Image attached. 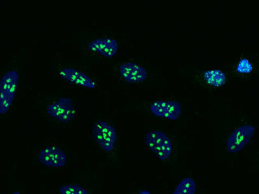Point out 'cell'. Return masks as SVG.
Instances as JSON below:
<instances>
[{
	"label": "cell",
	"instance_id": "6da1fadb",
	"mask_svg": "<svg viewBox=\"0 0 259 194\" xmlns=\"http://www.w3.org/2000/svg\"><path fill=\"white\" fill-rule=\"evenodd\" d=\"M19 81L17 71L12 70L5 74L0 80V113L6 114L11 106L16 92Z\"/></svg>",
	"mask_w": 259,
	"mask_h": 194
},
{
	"label": "cell",
	"instance_id": "7a4b0ae2",
	"mask_svg": "<svg viewBox=\"0 0 259 194\" xmlns=\"http://www.w3.org/2000/svg\"><path fill=\"white\" fill-rule=\"evenodd\" d=\"M147 146L161 160L167 159L172 151V144L169 137L163 132L153 130L147 133L145 136Z\"/></svg>",
	"mask_w": 259,
	"mask_h": 194
},
{
	"label": "cell",
	"instance_id": "3957f363",
	"mask_svg": "<svg viewBox=\"0 0 259 194\" xmlns=\"http://www.w3.org/2000/svg\"><path fill=\"white\" fill-rule=\"evenodd\" d=\"M93 136L104 150L111 151L114 146L116 134L114 128L104 121L94 123L92 128Z\"/></svg>",
	"mask_w": 259,
	"mask_h": 194
},
{
	"label": "cell",
	"instance_id": "277c9868",
	"mask_svg": "<svg viewBox=\"0 0 259 194\" xmlns=\"http://www.w3.org/2000/svg\"><path fill=\"white\" fill-rule=\"evenodd\" d=\"M254 127L252 125H244L236 128L230 135L227 142V150L231 153L241 151L251 139Z\"/></svg>",
	"mask_w": 259,
	"mask_h": 194
},
{
	"label": "cell",
	"instance_id": "5b68a950",
	"mask_svg": "<svg viewBox=\"0 0 259 194\" xmlns=\"http://www.w3.org/2000/svg\"><path fill=\"white\" fill-rule=\"evenodd\" d=\"M47 112L51 117L58 121L66 123L72 120L75 115L72 101L67 98H61L56 102L50 105Z\"/></svg>",
	"mask_w": 259,
	"mask_h": 194
},
{
	"label": "cell",
	"instance_id": "8992f818",
	"mask_svg": "<svg viewBox=\"0 0 259 194\" xmlns=\"http://www.w3.org/2000/svg\"><path fill=\"white\" fill-rule=\"evenodd\" d=\"M150 110L156 116L170 120L178 119L181 113L180 105L175 101H157L151 104Z\"/></svg>",
	"mask_w": 259,
	"mask_h": 194
},
{
	"label": "cell",
	"instance_id": "52a82bcc",
	"mask_svg": "<svg viewBox=\"0 0 259 194\" xmlns=\"http://www.w3.org/2000/svg\"><path fill=\"white\" fill-rule=\"evenodd\" d=\"M40 162L44 165L52 167L63 166L66 163V156L59 148L50 146L42 150L38 155Z\"/></svg>",
	"mask_w": 259,
	"mask_h": 194
},
{
	"label": "cell",
	"instance_id": "ba28073f",
	"mask_svg": "<svg viewBox=\"0 0 259 194\" xmlns=\"http://www.w3.org/2000/svg\"><path fill=\"white\" fill-rule=\"evenodd\" d=\"M120 73L125 80L131 82L142 81L147 77V72L140 65L128 62L122 64L119 68Z\"/></svg>",
	"mask_w": 259,
	"mask_h": 194
},
{
	"label": "cell",
	"instance_id": "9c48e42d",
	"mask_svg": "<svg viewBox=\"0 0 259 194\" xmlns=\"http://www.w3.org/2000/svg\"><path fill=\"white\" fill-rule=\"evenodd\" d=\"M59 74L68 82L88 88H94L95 87L93 80L78 70L70 68H64L60 71Z\"/></svg>",
	"mask_w": 259,
	"mask_h": 194
},
{
	"label": "cell",
	"instance_id": "30bf717a",
	"mask_svg": "<svg viewBox=\"0 0 259 194\" xmlns=\"http://www.w3.org/2000/svg\"><path fill=\"white\" fill-rule=\"evenodd\" d=\"M89 46L92 51L100 53L104 57H111L116 53L118 45L114 39L105 38L92 41Z\"/></svg>",
	"mask_w": 259,
	"mask_h": 194
},
{
	"label": "cell",
	"instance_id": "8fae6325",
	"mask_svg": "<svg viewBox=\"0 0 259 194\" xmlns=\"http://www.w3.org/2000/svg\"><path fill=\"white\" fill-rule=\"evenodd\" d=\"M206 81L210 85L214 86H223L226 81V75L219 70H208L204 73Z\"/></svg>",
	"mask_w": 259,
	"mask_h": 194
},
{
	"label": "cell",
	"instance_id": "7c38bea8",
	"mask_svg": "<svg viewBox=\"0 0 259 194\" xmlns=\"http://www.w3.org/2000/svg\"><path fill=\"white\" fill-rule=\"evenodd\" d=\"M196 185L191 177L182 179L174 190L172 194H195Z\"/></svg>",
	"mask_w": 259,
	"mask_h": 194
},
{
	"label": "cell",
	"instance_id": "4fadbf2b",
	"mask_svg": "<svg viewBox=\"0 0 259 194\" xmlns=\"http://www.w3.org/2000/svg\"><path fill=\"white\" fill-rule=\"evenodd\" d=\"M61 194H89L87 190L77 184H66L60 188Z\"/></svg>",
	"mask_w": 259,
	"mask_h": 194
},
{
	"label": "cell",
	"instance_id": "5bb4252c",
	"mask_svg": "<svg viewBox=\"0 0 259 194\" xmlns=\"http://www.w3.org/2000/svg\"><path fill=\"white\" fill-rule=\"evenodd\" d=\"M252 67L251 63L246 59L240 60L237 68V71L240 73H248L251 71Z\"/></svg>",
	"mask_w": 259,
	"mask_h": 194
},
{
	"label": "cell",
	"instance_id": "9a60e30c",
	"mask_svg": "<svg viewBox=\"0 0 259 194\" xmlns=\"http://www.w3.org/2000/svg\"><path fill=\"white\" fill-rule=\"evenodd\" d=\"M139 194H150V193L148 190H142L139 193Z\"/></svg>",
	"mask_w": 259,
	"mask_h": 194
},
{
	"label": "cell",
	"instance_id": "2e32d148",
	"mask_svg": "<svg viewBox=\"0 0 259 194\" xmlns=\"http://www.w3.org/2000/svg\"><path fill=\"white\" fill-rule=\"evenodd\" d=\"M12 194H20V193L19 192L16 191V192H13Z\"/></svg>",
	"mask_w": 259,
	"mask_h": 194
}]
</instances>
